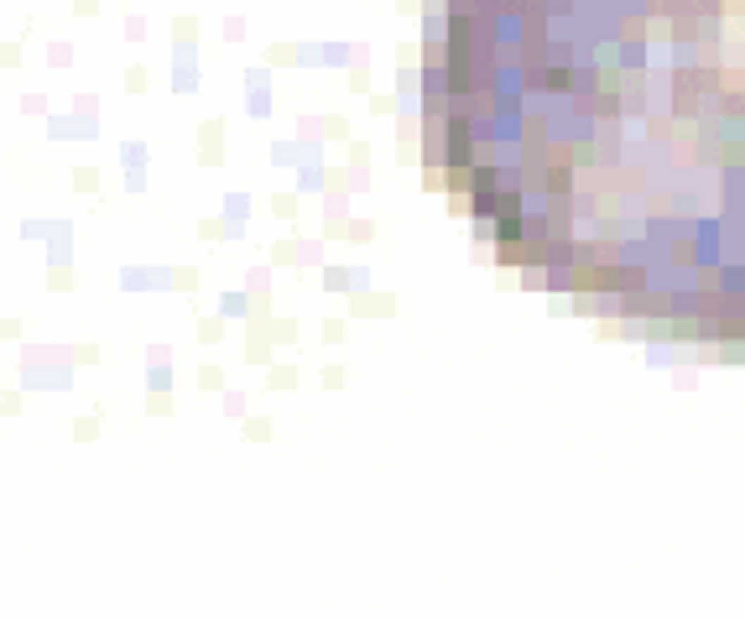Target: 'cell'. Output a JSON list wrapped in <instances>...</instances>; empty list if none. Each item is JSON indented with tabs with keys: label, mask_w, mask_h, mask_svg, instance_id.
<instances>
[{
	"label": "cell",
	"mask_w": 745,
	"mask_h": 620,
	"mask_svg": "<svg viewBox=\"0 0 745 620\" xmlns=\"http://www.w3.org/2000/svg\"><path fill=\"white\" fill-rule=\"evenodd\" d=\"M422 147L527 282L745 349V0H438Z\"/></svg>",
	"instance_id": "cell-1"
}]
</instances>
